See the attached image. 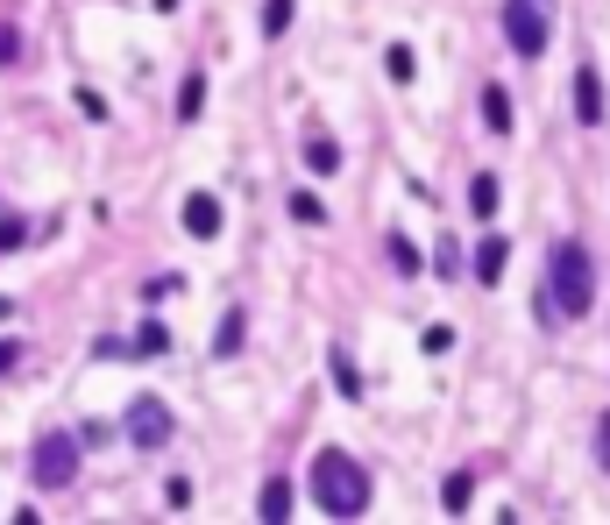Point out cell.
<instances>
[{"label":"cell","instance_id":"obj_1","mask_svg":"<svg viewBox=\"0 0 610 525\" xmlns=\"http://www.w3.org/2000/svg\"><path fill=\"white\" fill-rule=\"evenodd\" d=\"M313 504L327 518H362L369 511V469L348 455V447H320L313 455Z\"/></svg>","mask_w":610,"mask_h":525},{"label":"cell","instance_id":"obj_2","mask_svg":"<svg viewBox=\"0 0 610 525\" xmlns=\"http://www.w3.org/2000/svg\"><path fill=\"white\" fill-rule=\"evenodd\" d=\"M554 313L561 320H582L589 306H596V263H589V249L575 242V235H561L554 242Z\"/></svg>","mask_w":610,"mask_h":525},{"label":"cell","instance_id":"obj_3","mask_svg":"<svg viewBox=\"0 0 610 525\" xmlns=\"http://www.w3.org/2000/svg\"><path fill=\"white\" fill-rule=\"evenodd\" d=\"M504 43L518 57H540L554 43V0H504Z\"/></svg>","mask_w":610,"mask_h":525},{"label":"cell","instance_id":"obj_4","mask_svg":"<svg viewBox=\"0 0 610 525\" xmlns=\"http://www.w3.org/2000/svg\"><path fill=\"white\" fill-rule=\"evenodd\" d=\"M29 476H36V490H71V483H79V440H71V433H43L29 447Z\"/></svg>","mask_w":610,"mask_h":525},{"label":"cell","instance_id":"obj_5","mask_svg":"<svg viewBox=\"0 0 610 525\" xmlns=\"http://www.w3.org/2000/svg\"><path fill=\"white\" fill-rule=\"evenodd\" d=\"M121 426H128V440L142 447V455H157V447H171V440H178V419H171V405H164L157 391H142V398L128 405V419H121Z\"/></svg>","mask_w":610,"mask_h":525},{"label":"cell","instance_id":"obj_6","mask_svg":"<svg viewBox=\"0 0 610 525\" xmlns=\"http://www.w3.org/2000/svg\"><path fill=\"white\" fill-rule=\"evenodd\" d=\"M178 220H185V235L213 242V235H220V199H213V192H192V199L178 206Z\"/></svg>","mask_w":610,"mask_h":525},{"label":"cell","instance_id":"obj_7","mask_svg":"<svg viewBox=\"0 0 610 525\" xmlns=\"http://www.w3.org/2000/svg\"><path fill=\"white\" fill-rule=\"evenodd\" d=\"M575 121L582 128H603V79H596V64L575 71Z\"/></svg>","mask_w":610,"mask_h":525},{"label":"cell","instance_id":"obj_8","mask_svg":"<svg viewBox=\"0 0 610 525\" xmlns=\"http://www.w3.org/2000/svg\"><path fill=\"white\" fill-rule=\"evenodd\" d=\"M504 263H511V242H504V235H483V249H476V284H497Z\"/></svg>","mask_w":610,"mask_h":525},{"label":"cell","instance_id":"obj_9","mask_svg":"<svg viewBox=\"0 0 610 525\" xmlns=\"http://www.w3.org/2000/svg\"><path fill=\"white\" fill-rule=\"evenodd\" d=\"M497 199H504L497 171H476V178H469V213H476V220H490V213H497Z\"/></svg>","mask_w":610,"mask_h":525},{"label":"cell","instance_id":"obj_10","mask_svg":"<svg viewBox=\"0 0 610 525\" xmlns=\"http://www.w3.org/2000/svg\"><path fill=\"white\" fill-rule=\"evenodd\" d=\"M291 497H298V490H291L284 476H270V483H263V497H256V511H263L270 525H284V518H291Z\"/></svg>","mask_w":610,"mask_h":525},{"label":"cell","instance_id":"obj_11","mask_svg":"<svg viewBox=\"0 0 610 525\" xmlns=\"http://www.w3.org/2000/svg\"><path fill=\"white\" fill-rule=\"evenodd\" d=\"M305 164H313V178H334L341 171V142L334 135H313V142H305Z\"/></svg>","mask_w":610,"mask_h":525},{"label":"cell","instance_id":"obj_12","mask_svg":"<svg viewBox=\"0 0 610 525\" xmlns=\"http://www.w3.org/2000/svg\"><path fill=\"white\" fill-rule=\"evenodd\" d=\"M242 327H249L242 306H235V313H220V334H213V355H220V362H235V355H242Z\"/></svg>","mask_w":610,"mask_h":525},{"label":"cell","instance_id":"obj_13","mask_svg":"<svg viewBox=\"0 0 610 525\" xmlns=\"http://www.w3.org/2000/svg\"><path fill=\"white\" fill-rule=\"evenodd\" d=\"M483 128H490V135H511V93H504V86L483 93Z\"/></svg>","mask_w":610,"mask_h":525},{"label":"cell","instance_id":"obj_14","mask_svg":"<svg viewBox=\"0 0 610 525\" xmlns=\"http://www.w3.org/2000/svg\"><path fill=\"white\" fill-rule=\"evenodd\" d=\"M469 497H476V476H447V490H440V511H447V518H462V511H469Z\"/></svg>","mask_w":610,"mask_h":525},{"label":"cell","instance_id":"obj_15","mask_svg":"<svg viewBox=\"0 0 610 525\" xmlns=\"http://www.w3.org/2000/svg\"><path fill=\"white\" fill-rule=\"evenodd\" d=\"M291 220H298V228H327L334 213H327V206H320L313 192H291Z\"/></svg>","mask_w":610,"mask_h":525},{"label":"cell","instance_id":"obj_16","mask_svg":"<svg viewBox=\"0 0 610 525\" xmlns=\"http://www.w3.org/2000/svg\"><path fill=\"white\" fill-rule=\"evenodd\" d=\"M199 114H206V79L192 71V79L178 86V121H199Z\"/></svg>","mask_w":610,"mask_h":525},{"label":"cell","instance_id":"obj_17","mask_svg":"<svg viewBox=\"0 0 610 525\" xmlns=\"http://www.w3.org/2000/svg\"><path fill=\"white\" fill-rule=\"evenodd\" d=\"M291 15H298V0H263V36L277 43V36L291 29Z\"/></svg>","mask_w":610,"mask_h":525},{"label":"cell","instance_id":"obj_18","mask_svg":"<svg viewBox=\"0 0 610 525\" xmlns=\"http://www.w3.org/2000/svg\"><path fill=\"white\" fill-rule=\"evenodd\" d=\"M384 71H391L398 86H412V71H419V57H412L405 43H391V50H384Z\"/></svg>","mask_w":610,"mask_h":525},{"label":"cell","instance_id":"obj_19","mask_svg":"<svg viewBox=\"0 0 610 525\" xmlns=\"http://www.w3.org/2000/svg\"><path fill=\"white\" fill-rule=\"evenodd\" d=\"M334 391H341V398H362V377H355L348 348H334Z\"/></svg>","mask_w":610,"mask_h":525},{"label":"cell","instance_id":"obj_20","mask_svg":"<svg viewBox=\"0 0 610 525\" xmlns=\"http://www.w3.org/2000/svg\"><path fill=\"white\" fill-rule=\"evenodd\" d=\"M22 242H29V220H22V213H0V256L22 249Z\"/></svg>","mask_w":610,"mask_h":525},{"label":"cell","instance_id":"obj_21","mask_svg":"<svg viewBox=\"0 0 610 525\" xmlns=\"http://www.w3.org/2000/svg\"><path fill=\"white\" fill-rule=\"evenodd\" d=\"M391 263L405 270V277H419L426 263H419V249H412V235H391Z\"/></svg>","mask_w":610,"mask_h":525},{"label":"cell","instance_id":"obj_22","mask_svg":"<svg viewBox=\"0 0 610 525\" xmlns=\"http://www.w3.org/2000/svg\"><path fill=\"white\" fill-rule=\"evenodd\" d=\"M171 348V334L157 327V320H142V334H135V355H164Z\"/></svg>","mask_w":610,"mask_h":525},{"label":"cell","instance_id":"obj_23","mask_svg":"<svg viewBox=\"0 0 610 525\" xmlns=\"http://www.w3.org/2000/svg\"><path fill=\"white\" fill-rule=\"evenodd\" d=\"M164 511H192V483H185V476L164 483Z\"/></svg>","mask_w":610,"mask_h":525},{"label":"cell","instance_id":"obj_24","mask_svg":"<svg viewBox=\"0 0 610 525\" xmlns=\"http://www.w3.org/2000/svg\"><path fill=\"white\" fill-rule=\"evenodd\" d=\"M15 57H22V29H0V71H8Z\"/></svg>","mask_w":610,"mask_h":525},{"label":"cell","instance_id":"obj_25","mask_svg":"<svg viewBox=\"0 0 610 525\" xmlns=\"http://www.w3.org/2000/svg\"><path fill=\"white\" fill-rule=\"evenodd\" d=\"M433 263H440L433 277H462V270H454V263H462V256H454V242H440V249H433Z\"/></svg>","mask_w":610,"mask_h":525},{"label":"cell","instance_id":"obj_26","mask_svg":"<svg viewBox=\"0 0 610 525\" xmlns=\"http://www.w3.org/2000/svg\"><path fill=\"white\" fill-rule=\"evenodd\" d=\"M454 348V327H426V355H447Z\"/></svg>","mask_w":610,"mask_h":525},{"label":"cell","instance_id":"obj_27","mask_svg":"<svg viewBox=\"0 0 610 525\" xmlns=\"http://www.w3.org/2000/svg\"><path fill=\"white\" fill-rule=\"evenodd\" d=\"M596 462H603V469H610V412H603V419H596Z\"/></svg>","mask_w":610,"mask_h":525},{"label":"cell","instance_id":"obj_28","mask_svg":"<svg viewBox=\"0 0 610 525\" xmlns=\"http://www.w3.org/2000/svg\"><path fill=\"white\" fill-rule=\"evenodd\" d=\"M15 362H22V348H15V341H0V377H8Z\"/></svg>","mask_w":610,"mask_h":525}]
</instances>
